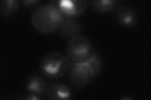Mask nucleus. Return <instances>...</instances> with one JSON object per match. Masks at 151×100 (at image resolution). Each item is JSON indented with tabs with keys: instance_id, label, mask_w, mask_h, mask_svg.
<instances>
[{
	"instance_id": "nucleus-1",
	"label": "nucleus",
	"mask_w": 151,
	"mask_h": 100,
	"mask_svg": "<svg viewBox=\"0 0 151 100\" xmlns=\"http://www.w3.org/2000/svg\"><path fill=\"white\" fill-rule=\"evenodd\" d=\"M64 19L55 1L52 0L34 9L31 16V23L41 34L50 35L59 30Z\"/></svg>"
},
{
	"instance_id": "nucleus-2",
	"label": "nucleus",
	"mask_w": 151,
	"mask_h": 100,
	"mask_svg": "<svg viewBox=\"0 0 151 100\" xmlns=\"http://www.w3.org/2000/svg\"><path fill=\"white\" fill-rule=\"evenodd\" d=\"M71 64L65 54L52 51L41 58L39 68L41 74L48 79H58L68 72Z\"/></svg>"
},
{
	"instance_id": "nucleus-3",
	"label": "nucleus",
	"mask_w": 151,
	"mask_h": 100,
	"mask_svg": "<svg viewBox=\"0 0 151 100\" xmlns=\"http://www.w3.org/2000/svg\"><path fill=\"white\" fill-rule=\"evenodd\" d=\"M95 53L91 41L83 35L69 40L65 48V55L71 63H86Z\"/></svg>"
},
{
	"instance_id": "nucleus-4",
	"label": "nucleus",
	"mask_w": 151,
	"mask_h": 100,
	"mask_svg": "<svg viewBox=\"0 0 151 100\" xmlns=\"http://www.w3.org/2000/svg\"><path fill=\"white\" fill-rule=\"evenodd\" d=\"M67 74L69 84L76 89L86 87L94 77L92 70L86 63H71Z\"/></svg>"
},
{
	"instance_id": "nucleus-5",
	"label": "nucleus",
	"mask_w": 151,
	"mask_h": 100,
	"mask_svg": "<svg viewBox=\"0 0 151 100\" xmlns=\"http://www.w3.org/2000/svg\"><path fill=\"white\" fill-rule=\"evenodd\" d=\"M56 5L65 18H77L85 11L87 0H55Z\"/></svg>"
},
{
	"instance_id": "nucleus-6",
	"label": "nucleus",
	"mask_w": 151,
	"mask_h": 100,
	"mask_svg": "<svg viewBox=\"0 0 151 100\" xmlns=\"http://www.w3.org/2000/svg\"><path fill=\"white\" fill-rule=\"evenodd\" d=\"M116 21L120 25L125 28H132L137 25L138 15L134 8L128 5L117 7L115 11Z\"/></svg>"
},
{
	"instance_id": "nucleus-7",
	"label": "nucleus",
	"mask_w": 151,
	"mask_h": 100,
	"mask_svg": "<svg viewBox=\"0 0 151 100\" xmlns=\"http://www.w3.org/2000/svg\"><path fill=\"white\" fill-rule=\"evenodd\" d=\"M83 31V25L76 18H65L59 31L61 37L70 40L81 35Z\"/></svg>"
},
{
	"instance_id": "nucleus-8",
	"label": "nucleus",
	"mask_w": 151,
	"mask_h": 100,
	"mask_svg": "<svg viewBox=\"0 0 151 100\" xmlns=\"http://www.w3.org/2000/svg\"><path fill=\"white\" fill-rule=\"evenodd\" d=\"M48 86L46 78L43 75L35 73L28 78L25 88L28 93L43 96L45 94Z\"/></svg>"
},
{
	"instance_id": "nucleus-9",
	"label": "nucleus",
	"mask_w": 151,
	"mask_h": 100,
	"mask_svg": "<svg viewBox=\"0 0 151 100\" xmlns=\"http://www.w3.org/2000/svg\"><path fill=\"white\" fill-rule=\"evenodd\" d=\"M45 95L47 99L52 100H65L73 98L71 91L68 86L58 82L49 84Z\"/></svg>"
},
{
	"instance_id": "nucleus-10",
	"label": "nucleus",
	"mask_w": 151,
	"mask_h": 100,
	"mask_svg": "<svg viewBox=\"0 0 151 100\" xmlns=\"http://www.w3.org/2000/svg\"><path fill=\"white\" fill-rule=\"evenodd\" d=\"M119 1L116 0H93L91 6L98 13H108L118 7Z\"/></svg>"
},
{
	"instance_id": "nucleus-11",
	"label": "nucleus",
	"mask_w": 151,
	"mask_h": 100,
	"mask_svg": "<svg viewBox=\"0 0 151 100\" xmlns=\"http://www.w3.org/2000/svg\"><path fill=\"white\" fill-rule=\"evenodd\" d=\"M20 7V2L18 0H3L0 2V12L4 17L15 15Z\"/></svg>"
},
{
	"instance_id": "nucleus-12",
	"label": "nucleus",
	"mask_w": 151,
	"mask_h": 100,
	"mask_svg": "<svg viewBox=\"0 0 151 100\" xmlns=\"http://www.w3.org/2000/svg\"><path fill=\"white\" fill-rule=\"evenodd\" d=\"M86 63L92 70L94 77L101 73L103 68V62L100 56L96 53Z\"/></svg>"
},
{
	"instance_id": "nucleus-13",
	"label": "nucleus",
	"mask_w": 151,
	"mask_h": 100,
	"mask_svg": "<svg viewBox=\"0 0 151 100\" xmlns=\"http://www.w3.org/2000/svg\"><path fill=\"white\" fill-rule=\"evenodd\" d=\"M23 5L28 8H37L40 6L42 1L40 0H23L22 1Z\"/></svg>"
},
{
	"instance_id": "nucleus-14",
	"label": "nucleus",
	"mask_w": 151,
	"mask_h": 100,
	"mask_svg": "<svg viewBox=\"0 0 151 100\" xmlns=\"http://www.w3.org/2000/svg\"><path fill=\"white\" fill-rule=\"evenodd\" d=\"M22 99H27V100H39L42 99V96H39V95H37L33 93H28L26 94L22 95V96H20L19 98Z\"/></svg>"
},
{
	"instance_id": "nucleus-15",
	"label": "nucleus",
	"mask_w": 151,
	"mask_h": 100,
	"mask_svg": "<svg viewBox=\"0 0 151 100\" xmlns=\"http://www.w3.org/2000/svg\"><path fill=\"white\" fill-rule=\"evenodd\" d=\"M122 99H133L132 97H124V98H121Z\"/></svg>"
}]
</instances>
